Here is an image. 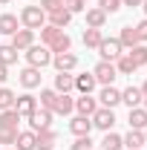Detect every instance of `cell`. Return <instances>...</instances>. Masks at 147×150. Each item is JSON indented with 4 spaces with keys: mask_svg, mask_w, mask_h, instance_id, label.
Wrapping results in <instances>:
<instances>
[{
    "mask_svg": "<svg viewBox=\"0 0 147 150\" xmlns=\"http://www.w3.org/2000/svg\"><path fill=\"white\" fill-rule=\"evenodd\" d=\"M98 9H101V12H107V15H112V12H118V9H121V0H98Z\"/></svg>",
    "mask_w": 147,
    "mask_h": 150,
    "instance_id": "obj_36",
    "label": "cell"
},
{
    "mask_svg": "<svg viewBox=\"0 0 147 150\" xmlns=\"http://www.w3.org/2000/svg\"><path fill=\"white\" fill-rule=\"evenodd\" d=\"M69 130H72L75 136H90V130H92V118H87V115H75L72 121H69Z\"/></svg>",
    "mask_w": 147,
    "mask_h": 150,
    "instance_id": "obj_14",
    "label": "cell"
},
{
    "mask_svg": "<svg viewBox=\"0 0 147 150\" xmlns=\"http://www.w3.org/2000/svg\"><path fill=\"white\" fill-rule=\"evenodd\" d=\"M0 32L3 35H15L18 32V18L15 15H0Z\"/></svg>",
    "mask_w": 147,
    "mask_h": 150,
    "instance_id": "obj_30",
    "label": "cell"
},
{
    "mask_svg": "<svg viewBox=\"0 0 147 150\" xmlns=\"http://www.w3.org/2000/svg\"><path fill=\"white\" fill-rule=\"evenodd\" d=\"M18 81L26 87V90H35V87H40V69H35V67H26V69L18 75Z\"/></svg>",
    "mask_w": 147,
    "mask_h": 150,
    "instance_id": "obj_11",
    "label": "cell"
},
{
    "mask_svg": "<svg viewBox=\"0 0 147 150\" xmlns=\"http://www.w3.org/2000/svg\"><path fill=\"white\" fill-rule=\"evenodd\" d=\"M121 144H127L130 150H141V144H144V133L141 130H130L124 139H121Z\"/></svg>",
    "mask_w": 147,
    "mask_h": 150,
    "instance_id": "obj_24",
    "label": "cell"
},
{
    "mask_svg": "<svg viewBox=\"0 0 147 150\" xmlns=\"http://www.w3.org/2000/svg\"><path fill=\"white\" fill-rule=\"evenodd\" d=\"M26 121H29L32 133H37V130H46V127L52 124V110H43V107H40V110H35L32 115H29V118H26Z\"/></svg>",
    "mask_w": 147,
    "mask_h": 150,
    "instance_id": "obj_6",
    "label": "cell"
},
{
    "mask_svg": "<svg viewBox=\"0 0 147 150\" xmlns=\"http://www.w3.org/2000/svg\"><path fill=\"white\" fill-rule=\"evenodd\" d=\"M98 98H101V104H104V107H115V104H121V90H115V87H104V90H101V95H98Z\"/></svg>",
    "mask_w": 147,
    "mask_h": 150,
    "instance_id": "obj_15",
    "label": "cell"
},
{
    "mask_svg": "<svg viewBox=\"0 0 147 150\" xmlns=\"http://www.w3.org/2000/svg\"><path fill=\"white\" fill-rule=\"evenodd\" d=\"M55 98H58L55 90H40V107L43 110H52L55 107Z\"/></svg>",
    "mask_w": 147,
    "mask_h": 150,
    "instance_id": "obj_35",
    "label": "cell"
},
{
    "mask_svg": "<svg viewBox=\"0 0 147 150\" xmlns=\"http://www.w3.org/2000/svg\"><path fill=\"white\" fill-rule=\"evenodd\" d=\"M144 110H147V98H144Z\"/></svg>",
    "mask_w": 147,
    "mask_h": 150,
    "instance_id": "obj_48",
    "label": "cell"
},
{
    "mask_svg": "<svg viewBox=\"0 0 147 150\" xmlns=\"http://www.w3.org/2000/svg\"><path fill=\"white\" fill-rule=\"evenodd\" d=\"M20 23H23V29H43L46 26V12L40 9V6H26L23 12H20Z\"/></svg>",
    "mask_w": 147,
    "mask_h": 150,
    "instance_id": "obj_1",
    "label": "cell"
},
{
    "mask_svg": "<svg viewBox=\"0 0 147 150\" xmlns=\"http://www.w3.org/2000/svg\"><path fill=\"white\" fill-rule=\"evenodd\" d=\"M6 3H9V0H0V6H6Z\"/></svg>",
    "mask_w": 147,
    "mask_h": 150,
    "instance_id": "obj_46",
    "label": "cell"
},
{
    "mask_svg": "<svg viewBox=\"0 0 147 150\" xmlns=\"http://www.w3.org/2000/svg\"><path fill=\"white\" fill-rule=\"evenodd\" d=\"M95 84H98V81H95V75H92V72H84V75L75 78V90H78L81 95H90L92 90H95Z\"/></svg>",
    "mask_w": 147,
    "mask_h": 150,
    "instance_id": "obj_13",
    "label": "cell"
},
{
    "mask_svg": "<svg viewBox=\"0 0 147 150\" xmlns=\"http://www.w3.org/2000/svg\"><path fill=\"white\" fill-rule=\"evenodd\" d=\"M12 150H15V147H12Z\"/></svg>",
    "mask_w": 147,
    "mask_h": 150,
    "instance_id": "obj_49",
    "label": "cell"
},
{
    "mask_svg": "<svg viewBox=\"0 0 147 150\" xmlns=\"http://www.w3.org/2000/svg\"><path fill=\"white\" fill-rule=\"evenodd\" d=\"M90 118H92V127H98V130H104V133H110L112 124H115V112L110 107H98Z\"/></svg>",
    "mask_w": 147,
    "mask_h": 150,
    "instance_id": "obj_4",
    "label": "cell"
},
{
    "mask_svg": "<svg viewBox=\"0 0 147 150\" xmlns=\"http://www.w3.org/2000/svg\"><path fill=\"white\" fill-rule=\"evenodd\" d=\"M144 142H147V127H144Z\"/></svg>",
    "mask_w": 147,
    "mask_h": 150,
    "instance_id": "obj_47",
    "label": "cell"
},
{
    "mask_svg": "<svg viewBox=\"0 0 147 150\" xmlns=\"http://www.w3.org/2000/svg\"><path fill=\"white\" fill-rule=\"evenodd\" d=\"M92 75H95V81L98 84H104V87H110L112 81H115V64H110V61H101V64H95V69H92Z\"/></svg>",
    "mask_w": 147,
    "mask_h": 150,
    "instance_id": "obj_5",
    "label": "cell"
},
{
    "mask_svg": "<svg viewBox=\"0 0 147 150\" xmlns=\"http://www.w3.org/2000/svg\"><path fill=\"white\" fill-rule=\"evenodd\" d=\"M121 101L133 110V107H139V104L144 101V95H141V90H139V87H127V90L121 93Z\"/></svg>",
    "mask_w": 147,
    "mask_h": 150,
    "instance_id": "obj_20",
    "label": "cell"
},
{
    "mask_svg": "<svg viewBox=\"0 0 147 150\" xmlns=\"http://www.w3.org/2000/svg\"><path fill=\"white\" fill-rule=\"evenodd\" d=\"M55 130H52V127H46V130H37L35 133V150H55Z\"/></svg>",
    "mask_w": 147,
    "mask_h": 150,
    "instance_id": "obj_10",
    "label": "cell"
},
{
    "mask_svg": "<svg viewBox=\"0 0 147 150\" xmlns=\"http://www.w3.org/2000/svg\"><path fill=\"white\" fill-rule=\"evenodd\" d=\"M52 64H55L58 72H72L75 67H78V58L72 52H58V55H52Z\"/></svg>",
    "mask_w": 147,
    "mask_h": 150,
    "instance_id": "obj_8",
    "label": "cell"
},
{
    "mask_svg": "<svg viewBox=\"0 0 147 150\" xmlns=\"http://www.w3.org/2000/svg\"><path fill=\"white\" fill-rule=\"evenodd\" d=\"M32 43H35V32H32V29H18V32L12 35V46H15L18 52L29 49Z\"/></svg>",
    "mask_w": 147,
    "mask_h": 150,
    "instance_id": "obj_9",
    "label": "cell"
},
{
    "mask_svg": "<svg viewBox=\"0 0 147 150\" xmlns=\"http://www.w3.org/2000/svg\"><path fill=\"white\" fill-rule=\"evenodd\" d=\"M72 110H75V98H69V93H58L52 112H58V115H69Z\"/></svg>",
    "mask_w": 147,
    "mask_h": 150,
    "instance_id": "obj_12",
    "label": "cell"
},
{
    "mask_svg": "<svg viewBox=\"0 0 147 150\" xmlns=\"http://www.w3.org/2000/svg\"><path fill=\"white\" fill-rule=\"evenodd\" d=\"M72 150H92L90 136H78V139H75V144H72Z\"/></svg>",
    "mask_w": 147,
    "mask_h": 150,
    "instance_id": "obj_39",
    "label": "cell"
},
{
    "mask_svg": "<svg viewBox=\"0 0 147 150\" xmlns=\"http://www.w3.org/2000/svg\"><path fill=\"white\" fill-rule=\"evenodd\" d=\"M64 9H66V12H84V9H87V6H84V0H64Z\"/></svg>",
    "mask_w": 147,
    "mask_h": 150,
    "instance_id": "obj_37",
    "label": "cell"
},
{
    "mask_svg": "<svg viewBox=\"0 0 147 150\" xmlns=\"http://www.w3.org/2000/svg\"><path fill=\"white\" fill-rule=\"evenodd\" d=\"M15 98H18V95L12 93L9 87H0V112H3V110H12V107H15Z\"/></svg>",
    "mask_w": 147,
    "mask_h": 150,
    "instance_id": "obj_31",
    "label": "cell"
},
{
    "mask_svg": "<svg viewBox=\"0 0 147 150\" xmlns=\"http://www.w3.org/2000/svg\"><path fill=\"white\" fill-rule=\"evenodd\" d=\"M124 6H141V0H121Z\"/></svg>",
    "mask_w": 147,
    "mask_h": 150,
    "instance_id": "obj_43",
    "label": "cell"
},
{
    "mask_svg": "<svg viewBox=\"0 0 147 150\" xmlns=\"http://www.w3.org/2000/svg\"><path fill=\"white\" fill-rule=\"evenodd\" d=\"M130 58L136 61V67H144L147 64V46L144 43H136V46L130 49Z\"/></svg>",
    "mask_w": 147,
    "mask_h": 150,
    "instance_id": "obj_32",
    "label": "cell"
},
{
    "mask_svg": "<svg viewBox=\"0 0 147 150\" xmlns=\"http://www.w3.org/2000/svg\"><path fill=\"white\" fill-rule=\"evenodd\" d=\"M69 90H75V75L58 72L55 75V93H69Z\"/></svg>",
    "mask_w": 147,
    "mask_h": 150,
    "instance_id": "obj_21",
    "label": "cell"
},
{
    "mask_svg": "<svg viewBox=\"0 0 147 150\" xmlns=\"http://www.w3.org/2000/svg\"><path fill=\"white\" fill-rule=\"evenodd\" d=\"M49 49H52V55H58V52H69V49H72V38H69V35H61Z\"/></svg>",
    "mask_w": 147,
    "mask_h": 150,
    "instance_id": "obj_34",
    "label": "cell"
},
{
    "mask_svg": "<svg viewBox=\"0 0 147 150\" xmlns=\"http://www.w3.org/2000/svg\"><path fill=\"white\" fill-rule=\"evenodd\" d=\"M18 121H20V115H18L15 107L0 112V130H18Z\"/></svg>",
    "mask_w": 147,
    "mask_h": 150,
    "instance_id": "obj_18",
    "label": "cell"
},
{
    "mask_svg": "<svg viewBox=\"0 0 147 150\" xmlns=\"http://www.w3.org/2000/svg\"><path fill=\"white\" fill-rule=\"evenodd\" d=\"M98 55H101V61H118V58L124 55L121 52V43H118V38H104L101 43H98Z\"/></svg>",
    "mask_w": 147,
    "mask_h": 150,
    "instance_id": "obj_3",
    "label": "cell"
},
{
    "mask_svg": "<svg viewBox=\"0 0 147 150\" xmlns=\"http://www.w3.org/2000/svg\"><path fill=\"white\" fill-rule=\"evenodd\" d=\"M15 110H18L20 118H29V115L37 110V98H35V95H29V93L20 95V98H15Z\"/></svg>",
    "mask_w": 147,
    "mask_h": 150,
    "instance_id": "obj_7",
    "label": "cell"
},
{
    "mask_svg": "<svg viewBox=\"0 0 147 150\" xmlns=\"http://www.w3.org/2000/svg\"><path fill=\"white\" fill-rule=\"evenodd\" d=\"M133 29H136V38H139V43H144V40H147V18L141 20L139 26H133Z\"/></svg>",
    "mask_w": 147,
    "mask_h": 150,
    "instance_id": "obj_41",
    "label": "cell"
},
{
    "mask_svg": "<svg viewBox=\"0 0 147 150\" xmlns=\"http://www.w3.org/2000/svg\"><path fill=\"white\" fill-rule=\"evenodd\" d=\"M104 40V32L101 29H90L87 26V32H84V46H90V49H98V43Z\"/></svg>",
    "mask_w": 147,
    "mask_h": 150,
    "instance_id": "obj_27",
    "label": "cell"
},
{
    "mask_svg": "<svg viewBox=\"0 0 147 150\" xmlns=\"http://www.w3.org/2000/svg\"><path fill=\"white\" fill-rule=\"evenodd\" d=\"M6 78H9V67H3V64H0V87H3V81H6Z\"/></svg>",
    "mask_w": 147,
    "mask_h": 150,
    "instance_id": "obj_42",
    "label": "cell"
},
{
    "mask_svg": "<svg viewBox=\"0 0 147 150\" xmlns=\"http://www.w3.org/2000/svg\"><path fill=\"white\" fill-rule=\"evenodd\" d=\"M35 133L26 130V133H18V142H15V150H35Z\"/></svg>",
    "mask_w": 147,
    "mask_h": 150,
    "instance_id": "obj_26",
    "label": "cell"
},
{
    "mask_svg": "<svg viewBox=\"0 0 147 150\" xmlns=\"http://www.w3.org/2000/svg\"><path fill=\"white\" fill-rule=\"evenodd\" d=\"M141 9H144V15H147V0H141Z\"/></svg>",
    "mask_w": 147,
    "mask_h": 150,
    "instance_id": "obj_45",
    "label": "cell"
},
{
    "mask_svg": "<svg viewBox=\"0 0 147 150\" xmlns=\"http://www.w3.org/2000/svg\"><path fill=\"white\" fill-rule=\"evenodd\" d=\"M18 142V130H0V144H15Z\"/></svg>",
    "mask_w": 147,
    "mask_h": 150,
    "instance_id": "obj_38",
    "label": "cell"
},
{
    "mask_svg": "<svg viewBox=\"0 0 147 150\" xmlns=\"http://www.w3.org/2000/svg\"><path fill=\"white\" fill-rule=\"evenodd\" d=\"M26 61H29V67H35V69H43L46 64H52V49L49 46H29L26 49Z\"/></svg>",
    "mask_w": 147,
    "mask_h": 150,
    "instance_id": "obj_2",
    "label": "cell"
},
{
    "mask_svg": "<svg viewBox=\"0 0 147 150\" xmlns=\"http://www.w3.org/2000/svg\"><path fill=\"white\" fill-rule=\"evenodd\" d=\"M139 90H141V95H144V98H147V81H144V84H141V87H139Z\"/></svg>",
    "mask_w": 147,
    "mask_h": 150,
    "instance_id": "obj_44",
    "label": "cell"
},
{
    "mask_svg": "<svg viewBox=\"0 0 147 150\" xmlns=\"http://www.w3.org/2000/svg\"><path fill=\"white\" fill-rule=\"evenodd\" d=\"M124 144H121V136H115V133H107L104 136V142H101V150H121Z\"/></svg>",
    "mask_w": 147,
    "mask_h": 150,
    "instance_id": "obj_33",
    "label": "cell"
},
{
    "mask_svg": "<svg viewBox=\"0 0 147 150\" xmlns=\"http://www.w3.org/2000/svg\"><path fill=\"white\" fill-rule=\"evenodd\" d=\"M107 23V12H101V9H87V26L90 29H101Z\"/></svg>",
    "mask_w": 147,
    "mask_h": 150,
    "instance_id": "obj_22",
    "label": "cell"
},
{
    "mask_svg": "<svg viewBox=\"0 0 147 150\" xmlns=\"http://www.w3.org/2000/svg\"><path fill=\"white\" fill-rule=\"evenodd\" d=\"M147 127V110L144 107H133L130 110V130H144Z\"/></svg>",
    "mask_w": 147,
    "mask_h": 150,
    "instance_id": "obj_16",
    "label": "cell"
},
{
    "mask_svg": "<svg viewBox=\"0 0 147 150\" xmlns=\"http://www.w3.org/2000/svg\"><path fill=\"white\" fill-rule=\"evenodd\" d=\"M69 20H72V12H66L64 6L55 9V12H49V23L58 26V29H64V26H69Z\"/></svg>",
    "mask_w": 147,
    "mask_h": 150,
    "instance_id": "obj_19",
    "label": "cell"
},
{
    "mask_svg": "<svg viewBox=\"0 0 147 150\" xmlns=\"http://www.w3.org/2000/svg\"><path fill=\"white\" fill-rule=\"evenodd\" d=\"M136 69H139V67H136V61H133L130 55H121L118 61H115V72L118 75H133Z\"/></svg>",
    "mask_w": 147,
    "mask_h": 150,
    "instance_id": "obj_25",
    "label": "cell"
},
{
    "mask_svg": "<svg viewBox=\"0 0 147 150\" xmlns=\"http://www.w3.org/2000/svg\"><path fill=\"white\" fill-rule=\"evenodd\" d=\"M75 110H78V115H87V118H90L92 112L98 110V107H95V98H92V95H81V98H75Z\"/></svg>",
    "mask_w": 147,
    "mask_h": 150,
    "instance_id": "obj_17",
    "label": "cell"
},
{
    "mask_svg": "<svg viewBox=\"0 0 147 150\" xmlns=\"http://www.w3.org/2000/svg\"><path fill=\"white\" fill-rule=\"evenodd\" d=\"M61 35H64V29H58V26H52V23L40 29V40H43V46H52Z\"/></svg>",
    "mask_w": 147,
    "mask_h": 150,
    "instance_id": "obj_23",
    "label": "cell"
},
{
    "mask_svg": "<svg viewBox=\"0 0 147 150\" xmlns=\"http://www.w3.org/2000/svg\"><path fill=\"white\" fill-rule=\"evenodd\" d=\"M118 43H121V46H127V49H133V46L139 43V38H136V29H133V26H121Z\"/></svg>",
    "mask_w": 147,
    "mask_h": 150,
    "instance_id": "obj_28",
    "label": "cell"
},
{
    "mask_svg": "<svg viewBox=\"0 0 147 150\" xmlns=\"http://www.w3.org/2000/svg\"><path fill=\"white\" fill-rule=\"evenodd\" d=\"M15 61H18V49H15L12 43H3V46H0V64H3V67H12Z\"/></svg>",
    "mask_w": 147,
    "mask_h": 150,
    "instance_id": "obj_29",
    "label": "cell"
},
{
    "mask_svg": "<svg viewBox=\"0 0 147 150\" xmlns=\"http://www.w3.org/2000/svg\"><path fill=\"white\" fill-rule=\"evenodd\" d=\"M64 6V0H40V9L49 15V12H55V9H61Z\"/></svg>",
    "mask_w": 147,
    "mask_h": 150,
    "instance_id": "obj_40",
    "label": "cell"
}]
</instances>
